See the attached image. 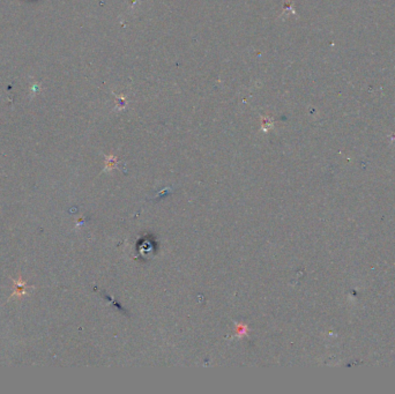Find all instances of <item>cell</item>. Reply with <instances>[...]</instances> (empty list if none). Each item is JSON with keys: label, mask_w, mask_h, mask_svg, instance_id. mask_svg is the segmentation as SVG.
<instances>
[{"label": "cell", "mask_w": 395, "mask_h": 394, "mask_svg": "<svg viewBox=\"0 0 395 394\" xmlns=\"http://www.w3.org/2000/svg\"><path fill=\"white\" fill-rule=\"evenodd\" d=\"M15 290H14V295H23L26 294V284H21V282H16L15 284Z\"/></svg>", "instance_id": "6da1fadb"}]
</instances>
